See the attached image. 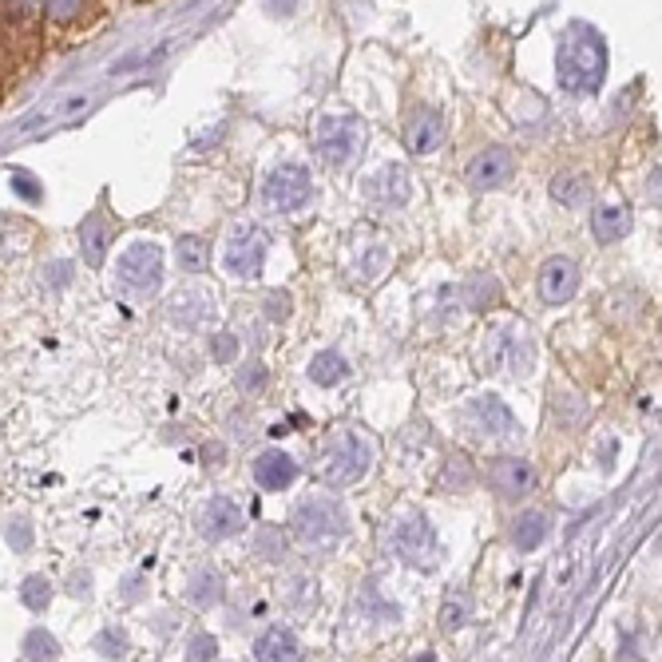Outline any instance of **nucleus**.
<instances>
[{
    "label": "nucleus",
    "mask_w": 662,
    "mask_h": 662,
    "mask_svg": "<svg viewBox=\"0 0 662 662\" xmlns=\"http://www.w3.org/2000/svg\"><path fill=\"white\" fill-rule=\"evenodd\" d=\"M627 230H631V211H627L623 203H603V207H595V215H591V234H595L599 242H619Z\"/></svg>",
    "instance_id": "20"
},
{
    "label": "nucleus",
    "mask_w": 662,
    "mask_h": 662,
    "mask_svg": "<svg viewBox=\"0 0 662 662\" xmlns=\"http://www.w3.org/2000/svg\"><path fill=\"white\" fill-rule=\"evenodd\" d=\"M96 655H104V659H123V655H127V631H123V627H104V631L96 635Z\"/></svg>",
    "instance_id": "31"
},
{
    "label": "nucleus",
    "mask_w": 662,
    "mask_h": 662,
    "mask_svg": "<svg viewBox=\"0 0 662 662\" xmlns=\"http://www.w3.org/2000/svg\"><path fill=\"white\" fill-rule=\"evenodd\" d=\"M20 603L28 607V611H48L52 607V583L44 579V575H28L24 583H20Z\"/></svg>",
    "instance_id": "28"
},
{
    "label": "nucleus",
    "mask_w": 662,
    "mask_h": 662,
    "mask_svg": "<svg viewBox=\"0 0 662 662\" xmlns=\"http://www.w3.org/2000/svg\"><path fill=\"white\" fill-rule=\"evenodd\" d=\"M290 532L302 548H333L337 540L349 536V512L333 496H314L294 508Z\"/></svg>",
    "instance_id": "3"
},
{
    "label": "nucleus",
    "mask_w": 662,
    "mask_h": 662,
    "mask_svg": "<svg viewBox=\"0 0 662 662\" xmlns=\"http://www.w3.org/2000/svg\"><path fill=\"white\" fill-rule=\"evenodd\" d=\"M488 480L504 500H524L536 492V468L520 456H500L488 464Z\"/></svg>",
    "instance_id": "11"
},
{
    "label": "nucleus",
    "mask_w": 662,
    "mask_h": 662,
    "mask_svg": "<svg viewBox=\"0 0 662 662\" xmlns=\"http://www.w3.org/2000/svg\"><path fill=\"white\" fill-rule=\"evenodd\" d=\"M234 353H238V337H234V333H215V337H211V357H215L219 365H230Z\"/></svg>",
    "instance_id": "35"
},
{
    "label": "nucleus",
    "mask_w": 662,
    "mask_h": 662,
    "mask_svg": "<svg viewBox=\"0 0 662 662\" xmlns=\"http://www.w3.org/2000/svg\"><path fill=\"white\" fill-rule=\"evenodd\" d=\"M373 456H377V448H373V441L365 433L341 429L318 452V476L330 488H349V484H357L373 468Z\"/></svg>",
    "instance_id": "2"
},
{
    "label": "nucleus",
    "mask_w": 662,
    "mask_h": 662,
    "mask_svg": "<svg viewBox=\"0 0 662 662\" xmlns=\"http://www.w3.org/2000/svg\"><path fill=\"white\" fill-rule=\"evenodd\" d=\"M290 314H294V306H290V294H286V290L266 294V318H270V322H286Z\"/></svg>",
    "instance_id": "34"
},
{
    "label": "nucleus",
    "mask_w": 662,
    "mask_h": 662,
    "mask_svg": "<svg viewBox=\"0 0 662 662\" xmlns=\"http://www.w3.org/2000/svg\"><path fill=\"white\" fill-rule=\"evenodd\" d=\"M254 659L262 662H290V659H302V647H298V635L290 627H270L258 635L254 643Z\"/></svg>",
    "instance_id": "18"
},
{
    "label": "nucleus",
    "mask_w": 662,
    "mask_h": 662,
    "mask_svg": "<svg viewBox=\"0 0 662 662\" xmlns=\"http://www.w3.org/2000/svg\"><path fill=\"white\" fill-rule=\"evenodd\" d=\"M385 544H389V552L397 555L401 563H409V567H429L433 555H437V532H433V524L425 520V512L401 508V512L389 520V528H385Z\"/></svg>",
    "instance_id": "4"
},
{
    "label": "nucleus",
    "mask_w": 662,
    "mask_h": 662,
    "mask_svg": "<svg viewBox=\"0 0 662 662\" xmlns=\"http://www.w3.org/2000/svg\"><path fill=\"white\" fill-rule=\"evenodd\" d=\"M115 274H119L123 286H131L139 294H155L163 286V250L155 242H131L119 254Z\"/></svg>",
    "instance_id": "8"
},
{
    "label": "nucleus",
    "mask_w": 662,
    "mask_h": 662,
    "mask_svg": "<svg viewBox=\"0 0 662 662\" xmlns=\"http://www.w3.org/2000/svg\"><path fill=\"white\" fill-rule=\"evenodd\" d=\"M365 199H373V203H381V207H401V203L409 199V175H405L397 163L381 167V171L365 183Z\"/></svg>",
    "instance_id": "17"
},
{
    "label": "nucleus",
    "mask_w": 662,
    "mask_h": 662,
    "mask_svg": "<svg viewBox=\"0 0 662 662\" xmlns=\"http://www.w3.org/2000/svg\"><path fill=\"white\" fill-rule=\"evenodd\" d=\"M468 425L480 433V437H516L520 433V425H516V417H512V409L496 397V393H484V397H476L472 405H468Z\"/></svg>",
    "instance_id": "10"
},
{
    "label": "nucleus",
    "mask_w": 662,
    "mask_h": 662,
    "mask_svg": "<svg viewBox=\"0 0 662 662\" xmlns=\"http://www.w3.org/2000/svg\"><path fill=\"white\" fill-rule=\"evenodd\" d=\"M8 544H12V552H28L32 548V524L28 520H12L8 524Z\"/></svg>",
    "instance_id": "37"
},
{
    "label": "nucleus",
    "mask_w": 662,
    "mask_h": 662,
    "mask_svg": "<svg viewBox=\"0 0 662 662\" xmlns=\"http://www.w3.org/2000/svg\"><path fill=\"white\" fill-rule=\"evenodd\" d=\"M80 246H84V262H88L92 270H100L111 246V222L104 219L100 211H92V215L84 219V226H80Z\"/></svg>",
    "instance_id": "19"
},
{
    "label": "nucleus",
    "mask_w": 662,
    "mask_h": 662,
    "mask_svg": "<svg viewBox=\"0 0 662 662\" xmlns=\"http://www.w3.org/2000/svg\"><path fill=\"white\" fill-rule=\"evenodd\" d=\"M306 377H310L314 385H322V389H333V385H341V381L349 377V361H345L337 349H322V353H314Z\"/></svg>",
    "instance_id": "23"
},
{
    "label": "nucleus",
    "mask_w": 662,
    "mask_h": 662,
    "mask_svg": "<svg viewBox=\"0 0 662 662\" xmlns=\"http://www.w3.org/2000/svg\"><path fill=\"white\" fill-rule=\"evenodd\" d=\"M80 12H84V0H44L48 24H72V20H80Z\"/></svg>",
    "instance_id": "32"
},
{
    "label": "nucleus",
    "mask_w": 662,
    "mask_h": 662,
    "mask_svg": "<svg viewBox=\"0 0 662 662\" xmlns=\"http://www.w3.org/2000/svg\"><path fill=\"white\" fill-rule=\"evenodd\" d=\"M365 143V123L357 115H326L318 135V155L326 167H349Z\"/></svg>",
    "instance_id": "7"
},
{
    "label": "nucleus",
    "mask_w": 662,
    "mask_h": 662,
    "mask_svg": "<svg viewBox=\"0 0 662 662\" xmlns=\"http://www.w3.org/2000/svg\"><path fill=\"white\" fill-rule=\"evenodd\" d=\"M516 175V155L508 147H488L464 167V187L468 191H496Z\"/></svg>",
    "instance_id": "9"
},
{
    "label": "nucleus",
    "mask_w": 662,
    "mask_h": 662,
    "mask_svg": "<svg viewBox=\"0 0 662 662\" xmlns=\"http://www.w3.org/2000/svg\"><path fill=\"white\" fill-rule=\"evenodd\" d=\"M219 655V643L207 635V631H199L191 643H187V659H195V662H207V659H215Z\"/></svg>",
    "instance_id": "33"
},
{
    "label": "nucleus",
    "mask_w": 662,
    "mask_h": 662,
    "mask_svg": "<svg viewBox=\"0 0 662 662\" xmlns=\"http://www.w3.org/2000/svg\"><path fill=\"white\" fill-rule=\"evenodd\" d=\"M12 187H16V195H24L28 203H36V199H40V187L32 183V175H28V171H12Z\"/></svg>",
    "instance_id": "38"
},
{
    "label": "nucleus",
    "mask_w": 662,
    "mask_h": 662,
    "mask_svg": "<svg viewBox=\"0 0 662 662\" xmlns=\"http://www.w3.org/2000/svg\"><path fill=\"white\" fill-rule=\"evenodd\" d=\"M20 655L32 662H48V659H60V643L44 631V627H32L28 635H24V643H20Z\"/></svg>",
    "instance_id": "27"
},
{
    "label": "nucleus",
    "mask_w": 662,
    "mask_h": 662,
    "mask_svg": "<svg viewBox=\"0 0 662 662\" xmlns=\"http://www.w3.org/2000/svg\"><path fill=\"white\" fill-rule=\"evenodd\" d=\"M310 195H314V179L298 163H282L262 179V199L270 211H282V215L302 211L310 203Z\"/></svg>",
    "instance_id": "5"
},
{
    "label": "nucleus",
    "mask_w": 662,
    "mask_h": 662,
    "mask_svg": "<svg viewBox=\"0 0 662 662\" xmlns=\"http://www.w3.org/2000/svg\"><path fill=\"white\" fill-rule=\"evenodd\" d=\"M468 611H472L468 595H460V591H456V595H448V599H444V607H441V631H448V635H452V631H456V627L468 619Z\"/></svg>",
    "instance_id": "30"
},
{
    "label": "nucleus",
    "mask_w": 662,
    "mask_h": 662,
    "mask_svg": "<svg viewBox=\"0 0 662 662\" xmlns=\"http://www.w3.org/2000/svg\"><path fill=\"white\" fill-rule=\"evenodd\" d=\"M195 524H199V536L203 540L222 544V540H230V536H238L246 528V512L230 496H215L211 504H203V512H199Z\"/></svg>",
    "instance_id": "12"
},
{
    "label": "nucleus",
    "mask_w": 662,
    "mask_h": 662,
    "mask_svg": "<svg viewBox=\"0 0 662 662\" xmlns=\"http://www.w3.org/2000/svg\"><path fill=\"white\" fill-rule=\"evenodd\" d=\"M266 377H270V373H266V365H246V373L238 377V385L254 393V389H262V385H266Z\"/></svg>",
    "instance_id": "39"
},
{
    "label": "nucleus",
    "mask_w": 662,
    "mask_h": 662,
    "mask_svg": "<svg viewBox=\"0 0 662 662\" xmlns=\"http://www.w3.org/2000/svg\"><path fill=\"white\" fill-rule=\"evenodd\" d=\"M552 199L563 207H587L591 203V179L579 175V171H567V175H555L552 179Z\"/></svg>",
    "instance_id": "24"
},
{
    "label": "nucleus",
    "mask_w": 662,
    "mask_h": 662,
    "mask_svg": "<svg viewBox=\"0 0 662 662\" xmlns=\"http://www.w3.org/2000/svg\"><path fill=\"white\" fill-rule=\"evenodd\" d=\"M444 139V123L437 111L421 108L413 119H409V127H405V147H409V155H433L437 147H441Z\"/></svg>",
    "instance_id": "16"
},
{
    "label": "nucleus",
    "mask_w": 662,
    "mask_h": 662,
    "mask_svg": "<svg viewBox=\"0 0 662 662\" xmlns=\"http://www.w3.org/2000/svg\"><path fill=\"white\" fill-rule=\"evenodd\" d=\"M548 532H552V524H548V516L544 512H520L516 520H512V544L520 548V552H536L544 540H548Z\"/></svg>",
    "instance_id": "21"
},
{
    "label": "nucleus",
    "mask_w": 662,
    "mask_h": 662,
    "mask_svg": "<svg viewBox=\"0 0 662 662\" xmlns=\"http://www.w3.org/2000/svg\"><path fill=\"white\" fill-rule=\"evenodd\" d=\"M123 599H127V603L139 599V579H127V583H123Z\"/></svg>",
    "instance_id": "40"
},
{
    "label": "nucleus",
    "mask_w": 662,
    "mask_h": 662,
    "mask_svg": "<svg viewBox=\"0 0 662 662\" xmlns=\"http://www.w3.org/2000/svg\"><path fill=\"white\" fill-rule=\"evenodd\" d=\"M219 318V306L207 290H179L171 298V322H179L183 330H203Z\"/></svg>",
    "instance_id": "14"
},
{
    "label": "nucleus",
    "mask_w": 662,
    "mask_h": 662,
    "mask_svg": "<svg viewBox=\"0 0 662 662\" xmlns=\"http://www.w3.org/2000/svg\"><path fill=\"white\" fill-rule=\"evenodd\" d=\"M254 555L266 559V563H278L286 555V532L282 528H258L254 536Z\"/></svg>",
    "instance_id": "29"
},
{
    "label": "nucleus",
    "mask_w": 662,
    "mask_h": 662,
    "mask_svg": "<svg viewBox=\"0 0 662 662\" xmlns=\"http://www.w3.org/2000/svg\"><path fill=\"white\" fill-rule=\"evenodd\" d=\"M266 250H270L266 230H262V226H254V222H242V226H234V230H230L222 262H226V270H230L234 278H250V282H254V278H262Z\"/></svg>",
    "instance_id": "6"
},
{
    "label": "nucleus",
    "mask_w": 662,
    "mask_h": 662,
    "mask_svg": "<svg viewBox=\"0 0 662 662\" xmlns=\"http://www.w3.org/2000/svg\"><path fill=\"white\" fill-rule=\"evenodd\" d=\"M460 298H464V306H468V310H488V306H496V302H500V282H492V278L476 274L468 286H460Z\"/></svg>",
    "instance_id": "26"
},
{
    "label": "nucleus",
    "mask_w": 662,
    "mask_h": 662,
    "mask_svg": "<svg viewBox=\"0 0 662 662\" xmlns=\"http://www.w3.org/2000/svg\"><path fill=\"white\" fill-rule=\"evenodd\" d=\"M175 254H179V266H183L187 274H203V270L211 266V242H207V238H199V234L179 238Z\"/></svg>",
    "instance_id": "25"
},
{
    "label": "nucleus",
    "mask_w": 662,
    "mask_h": 662,
    "mask_svg": "<svg viewBox=\"0 0 662 662\" xmlns=\"http://www.w3.org/2000/svg\"><path fill=\"white\" fill-rule=\"evenodd\" d=\"M254 480H258V488H266V492H286V488L298 480V464H294L290 452L266 448L262 456H254Z\"/></svg>",
    "instance_id": "15"
},
{
    "label": "nucleus",
    "mask_w": 662,
    "mask_h": 662,
    "mask_svg": "<svg viewBox=\"0 0 662 662\" xmlns=\"http://www.w3.org/2000/svg\"><path fill=\"white\" fill-rule=\"evenodd\" d=\"M448 472H452V476L444 480L448 488H460V484L468 488V484H472V464H468V456H452V460H448Z\"/></svg>",
    "instance_id": "36"
},
{
    "label": "nucleus",
    "mask_w": 662,
    "mask_h": 662,
    "mask_svg": "<svg viewBox=\"0 0 662 662\" xmlns=\"http://www.w3.org/2000/svg\"><path fill=\"white\" fill-rule=\"evenodd\" d=\"M222 591H226V583H222L219 567H199V571L191 575V583H187V599H191L195 607H219Z\"/></svg>",
    "instance_id": "22"
},
{
    "label": "nucleus",
    "mask_w": 662,
    "mask_h": 662,
    "mask_svg": "<svg viewBox=\"0 0 662 662\" xmlns=\"http://www.w3.org/2000/svg\"><path fill=\"white\" fill-rule=\"evenodd\" d=\"M266 8H270V12H278V16H286V12L294 8V0H270Z\"/></svg>",
    "instance_id": "41"
},
{
    "label": "nucleus",
    "mask_w": 662,
    "mask_h": 662,
    "mask_svg": "<svg viewBox=\"0 0 662 662\" xmlns=\"http://www.w3.org/2000/svg\"><path fill=\"white\" fill-rule=\"evenodd\" d=\"M575 294H579V266L571 258H563V254L548 258L540 266V298H544V306H567Z\"/></svg>",
    "instance_id": "13"
},
{
    "label": "nucleus",
    "mask_w": 662,
    "mask_h": 662,
    "mask_svg": "<svg viewBox=\"0 0 662 662\" xmlns=\"http://www.w3.org/2000/svg\"><path fill=\"white\" fill-rule=\"evenodd\" d=\"M555 72H559V88L571 96H591L603 88L607 76V44L603 36L583 24L571 20L559 36V52H555Z\"/></svg>",
    "instance_id": "1"
}]
</instances>
